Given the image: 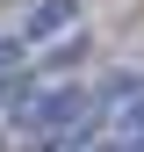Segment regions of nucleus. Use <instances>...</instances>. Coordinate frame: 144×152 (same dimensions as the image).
<instances>
[{
    "label": "nucleus",
    "mask_w": 144,
    "mask_h": 152,
    "mask_svg": "<svg viewBox=\"0 0 144 152\" xmlns=\"http://www.w3.org/2000/svg\"><path fill=\"white\" fill-rule=\"evenodd\" d=\"M72 22H79V0H36L29 22H22V36H29V44H43V36H65Z\"/></svg>",
    "instance_id": "3"
},
{
    "label": "nucleus",
    "mask_w": 144,
    "mask_h": 152,
    "mask_svg": "<svg viewBox=\"0 0 144 152\" xmlns=\"http://www.w3.org/2000/svg\"><path fill=\"white\" fill-rule=\"evenodd\" d=\"M86 109H94V94H86V87H72V80H36L29 94H22V102H14L7 109V123H14V138H72V130H79L86 123Z\"/></svg>",
    "instance_id": "1"
},
{
    "label": "nucleus",
    "mask_w": 144,
    "mask_h": 152,
    "mask_svg": "<svg viewBox=\"0 0 144 152\" xmlns=\"http://www.w3.org/2000/svg\"><path fill=\"white\" fill-rule=\"evenodd\" d=\"M79 51H86L79 22H72L65 36H43V58H36V80H72V65H79Z\"/></svg>",
    "instance_id": "2"
},
{
    "label": "nucleus",
    "mask_w": 144,
    "mask_h": 152,
    "mask_svg": "<svg viewBox=\"0 0 144 152\" xmlns=\"http://www.w3.org/2000/svg\"><path fill=\"white\" fill-rule=\"evenodd\" d=\"M14 65H29V36H0V72H14Z\"/></svg>",
    "instance_id": "4"
},
{
    "label": "nucleus",
    "mask_w": 144,
    "mask_h": 152,
    "mask_svg": "<svg viewBox=\"0 0 144 152\" xmlns=\"http://www.w3.org/2000/svg\"><path fill=\"white\" fill-rule=\"evenodd\" d=\"M7 145H14V123H0V152H7Z\"/></svg>",
    "instance_id": "5"
}]
</instances>
